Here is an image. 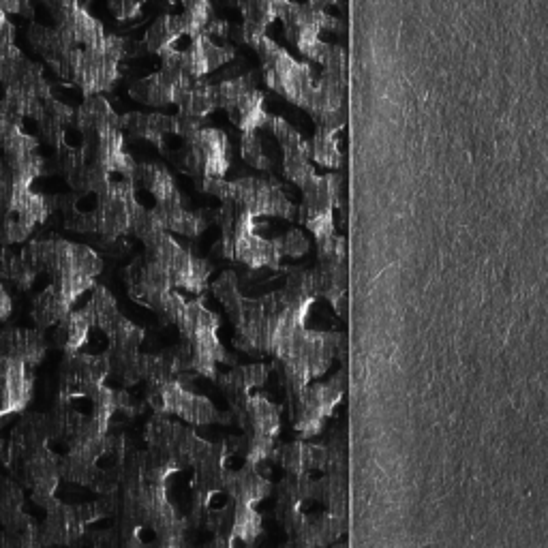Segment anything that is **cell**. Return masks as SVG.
Instances as JSON below:
<instances>
[{"label": "cell", "mask_w": 548, "mask_h": 548, "mask_svg": "<svg viewBox=\"0 0 548 548\" xmlns=\"http://www.w3.org/2000/svg\"><path fill=\"white\" fill-rule=\"evenodd\" d=\"M197 189L217 197L219 204H232L238 210L247 212L255 221L262 217H277L292 221L296 217V208L292 200L285 195L283 187L274 180L264 178H204L195 182Z\"/></svg>", "instance_id": "cell-2"}, {"label": "cell", "mask_w": 548, "mask_h": 548, "mask_svg": "<svg viewBox=\"0 0 548 548\" xmlns=\"http://www.w3.org/2000/svg\"><path fill=\"white\" fill-rule=\"evenodd\" d=\"M270 461L279 463L285 476L326 474V448L304 444V441H294V444H283L281 448H274Z\"/></svg>", "instance_id": "cell-13"}, {"label": "cell", "mask_w": 548, "mask_h": 548, "mask_svg": "<svg viewBox=\"0 0 548 548\" xmlns=\"http://www.w3.org/2000/svg\"><path fill=\"white\" fill-rule=\"evenodd\" d=\"M345 394V373H337L326 384H309L302 388L296 399L287 401L289 420L294 424V431L309 439L317 433H322L326 420L334 409L339 407Z\"/></svg>", "instance_id": "cell-6"}, {"label": "cell", "mask_w": 548, "mask_h": 548, "mask_svg": "<svg viewBox=\"0 0 548 548\" xmlns=\"http://www.w3.org/2000/svg\"><path fill=\"white\" fill-rule=\"evenodd\" d=\"M75 129L84 137H95L110 129H120V116L101 95H90L75 110Z\"/></svg>", "instance_id": "cell-15"}, {"label": "cell", "mask_w": 548, "mask_h": 548, "mask_svg": "<svg viewBox=\"0 0 548 548\" xmlns=\"http://www.w3.org/2000/svg\"><path fill=\"white\" fill-rule=\"evenodd\" d=\"M234 422L242 429V437L260 446H274L281 429V407L264 394L253 392L240 405L230 409Z\"/></svg>", "instance_id": "cell-9"}, {"label": "cell", "mask_w": 548, "mask_h": 548, "mask_svg": "<svg viewBox=\"0 0 548 548\" xmlns=\"http://www.w3.org/2000/svg\"><path fill=\"white\" fill-rule=\"evenodd\" d=\"M268 129L272 131L274 137H277L281 159H283V172H285L287 180H292L298 189L309 185L311 178L315 176V170L311 165L307 142H304L300 133L289 127L283 118L270 116Z\"/></svg>", "instance_id": "cell-10"}, {"label": "cell", "mask_w": 548, "mask_h": 548, "mask_svg": "<svg viewBox=\"0 0 548 548\" xmlns=\"http://www.w3.org/2000/svg\"><path fill=\"white\" fill-rule=\"evenodd\" d=\"M146 446V452L155 456L159 463L176 471H187L200 459L208 441L189 426L155 414L146 426Z\"/></svg>", "instance_id": "cell-5"}, {"label": "cell", "mask_w": 548, "mask_h": 548, "mask_svg": "<svg viewBox=\"0 0 548 548\" xmlns=\"http://www.w3.org/2000/svg\"><path fill=\"white\" fill-rule=\"evenodd\" d=\"M217 105L227 112L232 123L245 133L260 129L268 123V112L264 110V95L257 88L255 73H240L215 84Z\"/></svg>", "instance_id": "cell-8"}, {"label": "cell", "mask_w": 548, "mask_h": 548, "mask_svg": "<svg viewBox=\"0 0 548 548\" xmlns=\"http://www.w3.org/2000/svg\"><path fill=\"white\" fill-rule=\"evenodd\" d=\"M307 146H309V157H313L315 163L328 167V170H339L341 167L339 133L317 129L315 137Z\"/></svg>", "instance_id": "cell-22"}, {"label": "cell", "mask_w": 548, "mask_h": 548, "mask_svg": "<svg viewBox=\"0 0 548 548\" xmlns=\"http://www.w3.org/2000/svg\"><path fill=\"white\" fill-rule=\"evenodd\" d=\"M131 185H133V193L144 191L150 197V202H152L150 206H155L165 200H172V197L178 195L170 172H167L165 167L159 163L135 165L133 176H131Z\"/></svg>", "instance_id": "cell-16"}, {"label": "cell", "mask_w": 548, "mask_h": 548, "mask_svg": "<svg viewBox=\"0 0 548 548\" xmlns=\"http://www.w3.org/2000/svg\"><path fill=\"white\" fill-rule=\"evenodd\" d=\"M176 108L182 118L202 120L210 116L217 108V93L215 84L204 80H189V84L182 90Z\"/></svg>", "instance_id": "cell-19"}, {"label": "cell", "mask_w": 548, "mask_h": 548, "mask_svg": "<svg viewBox=\"0 0 548 548\" xmlns=\"http://www.w3.org/2000/svg\"><path fill=\"white\" fill-rule=\"evenodd\" d=\"M334 5L324 3H279V22L283 24V33L294 48L309 58L311 63L322 67L328 58L332 43H326L322 37L324 30L339 33L343 30L341 20L330 13Z\"/></svg>", "instance_id": "cell-3"}, {"label": "cell", "mask_w": 548, "mask_h": 548, "mask_svg": "<svg viewBox=\"0 0 548 548\" xmlns=\"http://www.w3.org/2000/svg\"><path fill=\"white\" fill-rule=\"evenodd\" d=\"M270 118V116H268ZM242 159H245L253 170L270 172L277 165V137L268 129V123L260 129L242 133Z\"/></svg>", "instance_id": "cell-17"}, {"label": "cell", "mask_w": 548, "mask_h": 548, "mask_svg": "<svg viewBox=\"0 0 548 548\" xmlns=\"http://www.w3.org/2000/svg\"><path fill=\"white\" fill-rule=\"evenodd\" d=\"M180 172L193 180L223 178L230 167V142L219 129L204 127L202 120L176 116L172 131L157 146Z\"/></svg>", "instance_id": "cell-1"}, {"label": "cell", "mask_w": 548, "mask_h": 548, "mask_svg": "<svg viewBox=\"0 0 548 548\" xmlns=\"http://www.w3.org/2000/svg\"><path fill=\"white\" fill-rule=\"evenodd\" d=\"M242 11V28H240V41L255 48L264 37H268V28L279 22V3H260V0H253V3H240Z\"/></svg>", "instance_id": "cell-18"}, {"label": "cell", "mask_w": 548, "mask_h": 548, "mask_svg": "<svg viewBox=\"0 0 548 548\" xmlns=\"http://www.w3.org/2000/svg\"><path fill=\"white\" fill-rule=\"evenodd\" d=\"M174 120H176V116L131 112V114H125L123 118H120V131L159 146L163 137L172 131Z\"/></svg>", "instance_id": "cell-20"}, {"label": "cell", "mask_w": 548, "mask_h": 548, "mask_svg": "<svg viewBox=\"0 0 548 548\" xmlns=\"http://www.w3.org/2000/svg\"><path fill=\"white\" fill-rule=\"evenodd\" d=\"M270 364L257 362V364H245V367H234L230 373L219 375V386L225 394L227 405L234 409L240 405L247 397H251L253 392L260 390L270 375Z\"/></svg>", "instance_id": "cell-14"}, {"label": "cell", "mask_w": 548, "mask_h": 548, "mask_svg": "<svg viewBox=\"0 0 548 548\" xmlns=\"http://www.w3.org/2000/svg\"><path fill=\"white\" fill-rule=\"evenodd\" d=\"M257 56L262 63V78L266 86L274 93H279L283 99L292 101L300 108L307 110L309 97L315 86V75L309 65H302L289 56L277 41L264 37L255 45Z\"/></svg>", "instance_id": "cell-4"}, {"label": "cell", "mask_w": 548, "mask_h": 548, "mask_svg": "<svg viewBox=\"0 0 548 548\" xmlns=\"http://www.w3.org/2000/svg\"><path fill=\"white\" fill-rule=\"evenodd\" d=\"M125 283L129 296L148 309L155 307L157 300L172 289L163 266L146 251L133 257V262L125 268Z\"/></svg>", "instance_id": "cell-11"}, {"label": "cell", "mask_w": 548, "mask_h": 548, "mask_svg": "<svg viewBox=\"0 0 548 548\" xmlns=\"http://www.w3.org/2000/svg\"><path fill=\"white\" fill-rule=\"evenodd\" d=\"M274 245H277L281 257H304L309 253V240L300 230L289 227L281 236H274Z\"/></svg>", "instance_id": "cell-23"}, {"label": "cell", "mask_w": 548, "mask_h": 548, "mask_svg": "<svg viewBox=\"0 0 548 548\" xmlns=\"http://www.w3.org/2000/svg\"><path fill=\"white\" fill-rule=\"evenodd\" d=\"M110 11L116 18V22L125 26H135L144 20V3H127V0H120V3H110Z\"/></svg>", "instance_id": "cell-24"}, {"label": "cell", "mask_w": 548, "mask_h": 548, "mask_svg": "<svg viewBox=\"0 0 548 548\" xmlns=\"http://www.w3.org/2000/svg\"><path fill=\"white\" fill-rule=\"evenodd\" d=\"M146 405L155 411V414H172L187 424L193 426H208L223 422L219 409L212 405L206 397L189 392L182 386L180 379H167V382L146 384L144 392Z\"/></svg>", "instance_id": "cell-7"}, {"label": "cell", "mask_w": 548, "mask_h": 548, "mask_svg": "<svg viewBox=\"0 0 548 548\" xmlns=\"http://www.w3.org/2000/svg\"><path fill=\"white\" fill-rule=\"evenodd\" d=\"M73 307L69 300L60 292V287L56 283H48V287L41 289V294L35 298L33 304V317L39 330L52 328L56 326L60 319H63Z\"/></svg>", "instance_id": "cell-21"}, {"label": "cell", "mask_w": 548, "mask_h": 548, "mask_svg": "<svg viewBox=\"0 0 548 548\" xmlns=\"http://www.w3.org/2000/svg\"><path fill=\"white\" fill-rule=\"evenodd\" d=\"M191 78L170 67H161L155 73H148L144 78L135 80L129 86V95L144 105L152 108H165V105H176L178 97Z\"/></svg>", "instance_id": "cell-12"}]
</instances>
